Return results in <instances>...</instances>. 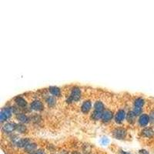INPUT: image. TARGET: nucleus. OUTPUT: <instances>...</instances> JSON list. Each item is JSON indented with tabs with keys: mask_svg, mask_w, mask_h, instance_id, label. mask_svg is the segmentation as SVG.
I'll list each match as a JSON object with an SVG mask.
<instances>
[{
	"mask_svg": "<svg viewBox=\"0 0 154 154\" xmlns=\"http://www.w3.org/2000/svg\"><path fill=\"white\" fill-rule=\"evenodd\" d=\"M82 96V91L80 88L74 87L71 91V93L69 94V96L67 98L66 102L69 103H73V102H77L80 100Z\"/></svg>",
	"mask_w": 154,
	"mask_h": 154,
	"instance_id": "f257e3e1",
	"label": "nucleus"
},
{
	"mask_svg": "<svg viewBox=\"0 0 154 154\" xmlns=\"http://www.w3.org/2000/svg\"><path fill=\"white\" fill-rule=\"evenodd\" d=\"M13 113V107H4L1 110V113H0V120L1 122H3L9 120L12 114Z\"/></svg>",
	"mask_w": 154,
	"mask_h": 154,
	"instance_id": "f03ea898",
	"label": "nucleus"
},
{
	"mask_svg": "<svg viewBox=\"0 0 154 154\" xmlns=\"http://www.w3.org/2000/svg\"><path fill=\"white\" fill-rule=\"evenodd\" d=\"M113 136L117 140H123L126 136V130L123 128H116L113 130Z\"/></svg>",
	"mask_w": 154,
	"mask_h": 154,
	"instance_id": "7ed1b4c3",
	"label": "nucleus"
},
{
	"mask_svg": "<svg viewBox=\"0 0 154 154\" xmlns=\"http://www.w3.org/2000/svg\"><path fill=\"white\" fill-rule=\"evenodd\" d=\"M149 122H150V118L148 114L143 113V114H141L139 117L138 123L141 127H146Z\"/></svg>",
	"mask_w": 154,
	"mask_h": 154,
	"instance_id": "20e7f679",
	"label": "nucleus"
},
{
	"mask_svg": "<svg viewBox=\"0 0 154 154\" xmlns=\"http://www.w3.org/2000/svg\"><path fill=\"white\" fill-rule=\"evenodd\" d=\"M16 125L15 122H6L3 126V131L4 133H11L16 130Z\"/></svg>",
	"mask_w": 154,
	"mask_h": 154,
	"instance_id": "39448f33",
	"label": "nucleus"
},
{
	"mask_svg": "<svg viewBox=\"0 0 154 154\" xmlns=\"http://www.w3.org/2000/svg\"><path fill=\"white\" fill-rule=\"evenodd\" d=\"M43 107H44V106H43V103L40 101V100H38V99L34 100V101L31 103V105H30V108H31L32 110L37 112L42 111L43 109Z\"/></svg>",
	"mask_w": 154,
	"mask_h": 154,
	"instance_id": "423d86ee",
	"label": "nucleus"
},
{
	"mask_svg": "<svg viewBox=\"0 0 154 154\" xmlns=\"http://www.w3.org/2000/svg\"><path fill=\"white\" fill-rule=\"evenodd\" d=\"M126 117V114L125 110L120 109V110L116 113V114L115 121H116V122H117V123H121V122L124 120Z\"/></svg>",
	"mask_w": 154,
	"mask_h": 154,
	"instance_id": "0eeeda50",
	"label": "nucleus"
},
{
	"mask_svg": "<svg viewBox=\"0 0 154 154\" xmlns=\"http://www.w3.org/2000/svg\"><path fill=\"white\" fill-rule=\"evenodd\" d=\"M113 116V112L109 109L104 110L103 113V116H102V120L103 122H108L112 120V118Z\"/></svg>",
	"mask_w": 154,
	"mask_h": 154,
	"instance_id": "6e6552de",
	"label": "nucleus"
},
{
	"mask_svg": "<svg viewBox=\"0 0 154 154\" xmlns=\"http://www.w3.org/2000/svg\"><path fill=\"white\" fill-rule=\"evenodd\" d=\"M141 134L146 138H152L154 136V130L151 127H146L142 130Z\"/></svg>",
	"mask_w": 154,
	"mask_h": 154,
	"instance_id": "1a4fd4ad",
	"label": "nucleus"
},
{
	"mask_svg": "<svg viewBox=\"0 0 154 154\" xmlns=\"http://www.w3.org/2000/svg\"><path fill=\"white\" fill-rule=\"evenodd\" d=\"M91 108H92V103L90 100H86L82 103L81 106V111L83 113H88L90 111Z\"/></svg>",
	"mask_w": 154,
	"mask_h": 154,
	"instance_id": "9d476101",
	"label": "nucleus"
},
{
	"mask_svg": "<svg viewBox=\"0 0 154 154\" xmlns=\"http://www.w3.org/2000/svg\"><path fill=\"white\" fill-rule=\"evenodd\" d=\"M15 102H16V103L17 104V106H19V107H21V108L26 107V100L23 97H22V96H17V97H16L15 98Z\"/></svg>",
	"mask_w": 154,
	"mask_h": 154,
	"instance_id": "9b49d317",
	"label": "nucleus"
},
{
	"mask_svg": "<svg viewBox=\"0 0 154 154\" xmlns=\"http://www.w3.org/2000/svg\"><path fill=\"white\" fill-rule=\"evenodd\" d=\"M49 91L50 92V93L53 96H56V97L60 96L61 95V90L56 86H51L49 89Z\"/></svg>",
	"mask_w": 154,
	"mask_h": 154,
	"instance_id": "f8f14e48",
	"label": "nucleus"
},
{
	"mask_svg": "<svg viewBox=\"0 0 154 154\" xmlns=\"http://www.w3.org/2000/svg\"><path fill=\"white\" fill-rule=\"evenodd\" d=\"M17 120H19L21 123H26L29 121V117L27 116L25 113H19L17 115Z\"/></svg>",
	"mask_w": 154,
	"mask_h": 154,
	"instance_id": "ddd939ff",
	"label": "nucleus"
},
{
	"mask_svg": "<svg viewBox=\"0 0 154 154\" xmlns=\"http://www.w3.org/2000/svg\"><path fill=\"white\" fill-rule=\"evenodd\" d=\"M145 104V100L142 97H138L135 99L134 101V107H139V108H143Z\"/></svg>",
	"mask_w": 154,
	"mask_h": 154,
	"instance_id": "4468645a",
	"label": "nucleus"
},
{
	"mask_svg": "<svg viewBox=\"0 0 154 154\" xmlns=\"http://www.w3.org/2000/svg\"><path fill=\"white\" fill-rule=\"evenodd\" d=\"M103 112L97 111V110H94L92 113V119L94 120H102V116H103Z\"/></svg>",
	"mask_w": 154,
	"mask_h": 154,
	"instance_id": "2eb2a0df",
	"label": "nucleus"
},
{
	"mask_svg": "<svg viewBox=\"0 0 154 154\" xmlns=\"http://www.w3.org/2000/svg\"><path fill=\"white\" fill-rule=\"evenodd\" d=\"M94 109H95L94 110L103 112L104 109H105V106H104V104L101 101H96L95 104H94Z\"/></svg>",
	"mask_w": 154,
	"mask_h": 154,
	"instance_id": "dca6fc26",
	"label": "nucleus"
},
{
	"mask_svg": "<svg viewBox=\"0 0 154 154\" xmlns=\"http://www.w3.org/2000/svg\"><path fill=\"white\" fill-rule=\"evenodd\" d=\"M45 101L46 103L48 104L49 106H55V104H56V99L55 97L53 96H48L46 98H45Z\"/></svg>",
	"mask_w": 154,
	"mask_h": 154,
	"instance_id": "f3484780",
	"label": "nucleus"
},
{
	"mask_svg": "<svg viewBox=\"0 0 154 154\" xmlns=\"http://www.w3.org/2000/svg\"><path fill=\"white\" fill-rule=\"evenodd\" d=\"M136 117V116L134 114V113L133 112V110L130 111L127 114H126V119H127L128 122H130V123H133V122H135Z\"/></svg>",
	"mask_w": 154,
	"mask_h": 154,
	"instance_id": "a211bd4d",
	"label": "nucleus"
},
{
	"mask_svg": "<svg viewBox=\"0 0 154 154\" xmlns=\"http://www.w3.org/2000/svg\"><path fill=\"white\" fill-rule=\"evenodd\" d=\"M36 148H37V145L34 143L31 142V143H29L25 147L24 149L26 152H33L36 149Z\"/></svg>",
	"mask_w": 154,
	"mask_h": 154,
	"instance_id": "6ab92c4d",
	"label": "nucleus"
},
{
	"mask_svg": "<svg viewBox=\"0 0 154 154\" xmlns=\"http://www.w3.org/2000/svg\"><path fill=\"white\" fill-rule=\"evenodd\" d=\"M16 131L19 132L20 133H25L26 132V126L25 125H23L22 123H20V124H17L16 125Z\"/></svg>",
	"mask_w": 154,
	"mask_h": 154,
	"instance_id": "aec40b11",
	"label": "nucleus"
},
{
	"mask_svg": "<svg viewBox=\"0 0 154 154\" xmlns=\"http://www.w3.org/2000/svg\"><path fill=\"white\" fill-rule=\"evenodd\" d=\"M142 111H143V108H139V107H134V106H133V112L134 113V114H135L136 116L141 115Z\"/></svg>",
	"mask_w": 154,
	"mask_h": 154,
	"instance_id": "412c9836",
	"label": "nucleus"
},
{
	"mask_svg": "<svg viewBox=\"0 0 154 154\" xmlns=\"http://www.w3.org/2000/svg\"><path fill=\"white\" fill-rule=\"evenodd\" d=\"M100 143H101L102 145H103V146L107 145V144L109 143V139L107 138V137H103V138L101 139V140H100Z\"/></svg>",
	"mask_w": 154,
	"mask_h": 154,
	"instance_id": "4be33fe9",
	"label": "nucleus"
},
{
	"mask_svg": "<svg viewBox=\"0 0 154 154\" xmlns=\"http://www.w3.org/2000/svg\"><path fill=\"white\" fill-rule=\"evenodd\" d=\"M32 120L34 122H39L41 120V117L39 115H35L32 117Z\"/></svg>",
	"mask_w": 154,
	"mask_h": 154,
	"instance_id": "5701e85b",
	"label": "nucleus"
},
{
	"mask_svg": "<svg viewBox=\"0 0 154 154\" xmlns=\"http://www.w3.org/2000/svg\"><path fill=\"white\" fill-rule=\"evenodd\" d=\"M149 118H150V122L154 123V109H153L150 113H149Z\"/></svg>",
	"mask_w": 154,
	"mask_h": 154,
	"instance_id": "b1692460",
	"label": "nucleus"
},
{
	"mask_svg": "<svg viewBox=\"0 0 154 154\" xmlns=\"http://www.w3.org/2000/svg\"><path fill=\"white\" fill-rule=\"evenodd\" d=\"M140 154H150L149 152L146 150V149H140V151H139Z\"/></svg>",
	"mask_w": 154,
	"mask_h": 154,
	"instance_id": "393cba45",
	"label": "nucleus"
},
{
	"mask_svg": "<svg viewBox=\"0 0 154 154\" xmlns=\"http://www.w3.org/2000/svg\"><path fill=\"white\" fill-rule=\"evenodd\" d=\"M35 153H36V154H45V151H44V150H42V149H39V150L36 151Z\"/></svg>",
	"mask_w": 154,
	"mask_h": 154,
	"instance_id": "a878e982",
	"label": "nucleus"
},
{
	"mask_svg": "<svg viewBox=\"0 0 154 154\" xmlns=\"http://www.w3.org/2000/svg\"><path fill=\"white\" fill-rule=\"evenodd\" d=\"M120 153L121 154H130V153H127V152H125V151H122V150H121V151H120Z\"/></svg>",
	"mask_w": 154,
	"mask_h": 154,
	"instance_id": "bb28decb",
	"label": "nucleus"
},
{
	"mask_svg": "<svg viewBox=\"0 0 154 154\" xmlns=\"http://www.w3.org/2000/svg\"><path fill=\"white\" fill-rule=\"evenodd\" d=\"M30 154H36V153H30Z\"/></svg>",
	"mask_w": 154,
	"mask_h": 154,
	"instance_id": "cd10ccee",
	"label": "nucleus"
}]
</instances>
